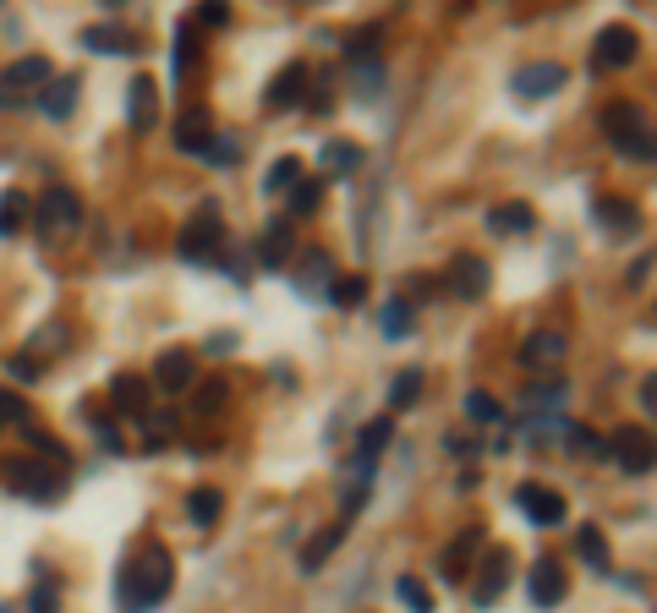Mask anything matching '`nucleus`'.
<instances>
[{
    "instance_id": "20",
    "label": "nucleus",
    "mask_w": 657,
    "mask_h": 613,
    "mask_svg": "<svg viewBox=\"0 0 657 613\" xmlns=\"http://www.w3.org/2000/svg\"><path fill=\"white\" fill-rule=\"evenodd\" d=\"M50 78H56V67L45 56H23V61H12L7 72H0V89H23L28 94V89H45Z\"/></svg>"
},
{
    "instance_id": "2",
    "label": "nucleus",
    "mask_w": 657,
    "mask_h": 613,
    "mask_svg": "<svg viewBox=\"0 0 657 613\" xmlns=\"http://www.w3.org/2000/svg\"><path fill=\"white\" fill-rule=\"evenodd\" d=\"M602 138L613 143V154L635 160V165H652L657 143H652V121L635 99H608L602 105Z\"/></svg>"
},
{
    "instance_id": "28",
    "label": "nucleus",
    "mask_w": 657,
    "mask_h": 613,
    "mask_svg": "<svg viewBox=\"0 0 657 613\" xmlns=\"http://www.w3.org/2000/svg\"><path fill=\"white\" fill-rule=\"evenodd\" d=\"M28 220H34V203H28L23 187H7V192H0V236H17Z\"/></svg>"
},
{
    "instance_id": "24",
    "label": "nucleus",
    "mask_w": 657,
    "mask_h": 613,
    "mask_svg": "<svg viewBox=\"0 0 657 613\" xmlns=\"http://www.w3.org/2000/svg\"><path fill=\"white\" fill-rule=\"evenodd\" d=\"M258 258L268 274H285V258H290V220H268L263 241H258Z\"/></svg>"
},
{
    "instance_id": "17",
    "label": "nucleus",
    "mask_w": 657,
    "mask_h": 613,
    "mask_svg": "<svg viewBox=\"0 0 657 613\" xmlns=\"http://www.w3.org/2000/svg\"><path fill=\"white\" fill-rule=\"evenodd\" d=\"M482 547H488V537H482L477 526H471V531H461V537L439 553V575L461 586V580H466V569H471V553H482Z\"/></svg>"
},
{
    "instance_id": "34",
    "label": "nucleus",
    "mask_w": 657,
    "mask_h": 613,
    "mask_svg": "<svg viewBox=\"0 0 657 613\" xmlns=\"http://www.w3.org/2000/svg\"><path fill=\"white\" fill-rule=\"evenodd\" d=\"M417 394H422V373H417V367L395 373V384H390V405H395V411H411Z\"/></svg>"
},
{
    "instance_id": "14",
    "label": "nucleus",
    "mask_w": 657,
    "mask_h": 613,
    "mask_svg": "<svg viewBox=\"0 0 657 613\" xmlns=\"http://www.w3.org/2000/svg\"><path fill=\"white\" fill-rule=\"evenodd\" d=\"M329 285H335V258H329L323 247H307L301 269H296V291L301 296H329Z\"/></svg>"
},
{
    "instance_id": "19",
    "label": "nucleus",
    "mask_w": 657,
    "mask_h": 613,
    "mask_svg": "<svg viewBox=\"0 0 657 613\" xmlns=\"http://www.w3.org/2000/svg\"><path fill=\"white\" fill-rule=\"evenodd\" d=\"M597 225L608 236H635L641 231V209L630 198H597Z\"/></svg>"
},
{
    "instance_id": "37",
    "label": "nucleus",
    "mask_w": 657,
    "mask_h": 613,
    "mask_svg": "<svg viewBox=\"0 0 657 613\" xmlns=\"http://www.w3.org/2000/svg\"><path fill=\"white\" fill-rule=\"evenodd\" d=\"M192 34H198V23L181 17V23H176V78L192 72V56H198V50H192Z\"/></svg>"
},
{
    "instance_id": "52",
    "label": "nucleus",
    "mask_w": 657,
    "mask_h": 613,
    "mask_svg": "<svg viewBox=\"0 0 657 613\" xmlns=\"http://www.w3.org/2000/svg\"><path fill=\"white\" fill-rule=\"evenodd\" d=\"M99 444H105V449H110V455H121V449H127V444H121V433H116V427H99Z\"/></svg>"
},
{
    "instance_id": "47",
    "label": "nucleus",
    "mask_w": 657,
    "mask_h": 613,
    "mask_svg": "<svg viewBox=\"0 0 657 613\" xmlns=\"http://www.w3.org/2000/svg\"><path fill=\"white\" fill-rule=\"evenodd\" d=\"M203 160H208V165H230V160H236V138H214V143L203 149Z\"/></svg>"
},
{
    "instance_id": "39",
    "label": "nucleus",
    "mask_w": 657,
    "mask_h": 613,
    "mask_svg": "<svg viewBox=\"0 0 657 613\" xmlns=\"http://www.w3.org/2000/svg\"><path fill=\"white\" fill-rule=\"evenodd\" d=\"M466 411H471V422H504V405H499L488 389H471V394H466Z\"/></svg>"
},
{
    "instance_id": "1",
    "label": "nucleus",
    "mask_w": 657,
    "mask_h": 613,
    "mask_svg": "<svg viewBox=\"0 0 657 613\" xmlns=\"http://www.w3.org/2000/svg\"><path fill=\"white\" fill-rule=\"evenodd\" d=\"M170 586H176V558H170L165 542H143V547H132L127 564H121V575H116V597H121L127 613H148V608H159V602L170 597Z\"/></svg>"
},
{
    "instance_id": "27",
    "label": "nucleus",
    "mask_w": 657,
    "mask_h": 613,
    "mask_svg": "<svg viewBox=\"0 0 657 613\" xmlns=\"http://www.w3.org/2000/svg\"><path fill=\"white\" fill-rule=\"evenodd\" d=\"M208 143H214V138H208V110H187V116L176 121V149L203 160V149H208Z\"/></svg>"
},
{
    "instance_id": "10",
    "label": "nucleus",
    "mask_w": 657,
    "mask_h": 613,
    "mask_svg": "<svg viewBox=\"0 0 657 613\" xmlns=\"http://www.w3.org/2000/svg\"><path fill=\"white\" fill-rule=\"evenodd\" d=\"M559 89H564V67L559 61H531V67H521L510 78V94H521V99H548Z\"/></svg>"
},
{
    "instance_id": "46",
    "label": "nucleus",
    "mask_w": 657,
    "mask_h": 613,
    "mask_svg": "<svg viewBox=\"0 0 657 613\" xmlns=\"http://www.w3.org/2000/svg\"><path fill=\"white\" fill-rule=\"evenodd\" d=\"M559 394H564V378H553V384H537V389H526V405H559Z\"/></svg>"
},
{
    "instance_id": "36",
    "label": "nucleus",
    "mask_w": 657,
    "mask_h": 613,
    "mask_svg": "<svg viewBox=\"0 0 657 613\" xmlns=\"http://www.w3.org/2000/svg\"><path fill=\"white\" fill-rule=\"evenodd\" d=\"M395 597H401L411 613H433V591H428L417 575H401V580H395Z\"/></svg>"
},
{
    "instance_id": "32",
    "label": "nucleus",
    "mask_w": 657,
    "mask_h": 613,
    "mask_svg": "<svg viewBox=\"0 0 657 613\" xmlns=\"http://www.w3.org/2000/svg\"><path fill=\"white\" fill-rule=\"evenodd\" d=\"M296 181H301V160H296V154H285V160H274V165H268L263 192H268V198H279V192H290Z\"/></svg>"
},
{
    "instance_id": "48",
    "label": "nucleus",
    "mask_w": 657,
    "mask_h": 613,
    "mask_svg": "<svg viewBox=\"0 0 657 613\" xmlns=\"http://www.w3.org/2000/svg\"><path fill=\"white\" fill-rule=\"evenodd\" d=\"M34 613H56V580H39V586H34Z\"/></svg>"
},
{
    "instance_id": "6",
    "label": "nucleus",
    "mask_w": 657,
    "mask_h": 613,
    "mask_svg": "<svg viewBox=\"0 0 657 613\" xmlns=\"http://www.w3.org/2000/svg\"><path fill=\"white\" fill-rule=\"evenodd\" d=\"M34 220H39V231H45V236H61V231H72V225L83 220V203H77V192H72V187H45V198H39Z\"/></svg>"
},
{
    "instance_id": "38",
    "label": "nucleus",
    "mask_w": 657,
    "mask_h": 613,
    "mask_svg": "<svg viewBox=\"0 0 657 613\" xmlns=\"http://www.w3.org/2000/svg\"><path fill=\"white\" fill-rule=\"evenodd\" d=\"M362 296H368V280H362V274H346V280L329 285V302H335V307H357Z\"/></svg>"
},
{
    "instance_id": "25",
    "label": "nucleus",
    "mask_w": 657,
    "mask_h": 613,
    "mask_svg": "<svg viewBox=\"0 0 657 613\" xmlns=\"http://www.w3.org/2000/svg\"><path fill=\"white\" fill-rule=\"evenodd\" d=\"M110 400H116V411L143 416V405H148V378H138V373H116V378H110Z\"/></svg>"
},
{
    "instance_id": "9",
    "label": "nucleus",
    "mask_w": 657,
    "mask_h": 613,
    "mask_svg": "<svg viewBox=\"0 0 657 613\" xmlns=\"http://www.w3.org/2000/svg\"><path fill=\"white\" fill-rule=\"evenodd\" d=\"M307 105V61H290L285 72H274L268 94H263V110L279 116V110H301Z\"/></svg>"
},
{
    "instance_id": "50",
    "label": "nucleus",
    "mask_w": 657,
    "mask_h": 613,
    "mask_svg": "<svg viewBox=\"0 0 657 613\" xmlns=\"http://www.w3.org/2000/svg\"><path fill=\"white\" fill-rule=\"evenodd\" d=\"M641 411H657V378L652 373L641 378Z\"/></svg>"
},
{
    "instance_id": "49",
    "label": "nucleus",
    "mask_w": 657,
    "mask_h": 613,
    "mask_svg": "<svg viewBox=\"0 0 657 613\" xmlns=\"http://www.w3.org/2000/svg\"><path fill=\"white\" fill-rule=\"evenodd\" d=\"M444 449H450V455H461V460H471V455H477V438H466V433H450V438H444Z\"/></svg>"
},
{
    "instance_id": "29",
    "label": "nucleus",
    "mask_w": 657,
    "mask_h": 613,
    "mask_svg": "<svg viewBox=\"0 0 657 613\" xmlns=\"http://www.w3.org/2000/svg\"><path fill=\"white\" fill-rule=\"evenodd\" d=\"M488 225H493L499 236H526V231L537 225V209H531V203H499V209L488 214Z\"/></svg>"
},
{
    "instance_id": "5",
    "label": "nucleus",
    "mask_w": 657,
    "mask_h": 613,
    "mask_svg": "<svg viewBox=\"0 0 657 613\" xmlns=\"http://www.w3.org/2000/svg\"><path fill=\"white\" fill-rule=\"evenodd\" d=\"M635 56H641V34L624 28V23H608V28L597 34L592 67H597V72H624V67H635Z\"/></svg>"
},
{
    "instance_id": "4",
    "label": "nucleus",
    "mask_w": 657,
    "mask_h": 613,
    "mask_svg": "<svg viewBox=\"0 0 657 613\" xmlns=\"http://www.w3.org/2000/svg\"><path fill=\"white\" fill-rule=\"evenodd\" d=\"M176 252H181L187 263H203V258H219V252H225V225H219V209H214V203H208L203 214H192V220H187V231H181Z\"/></svg>"
},
{
    "instance_id": "40",
    "label": "nucleus",
    "mask_w": 657,
    "mask_h": 613,
    "mask_svg": "<svg viewBox=\"0 0 657 613\" xmlns=\"http://www.w3.org/2000/svg\"><path fill=\"white\" fill-rule=\"evenodd\" d=\"M323 203V181H296L290 187V214H312Z\"/></svg>"
},
{
    "instance_id": "51",
    "label": "nucleus",
    "mask_w": 657,
    "mask_h": 613,
    "mask_svg": "<svg viewBox=\"0 0 657 613\" xmlns=\"http://www.w3.org/2000/svg\"><path fill=\"white\" fill-rule=\"evenodd\" d=\"M652 280V252H641V263L630 269V285H646Z\"/></svg>"
},
{
    "instance_id": "22",
    "label": "nucleus",
    "mask_w": 657,
    "mask_h": 613,
    "mask_svg": "<svg viewBox=\"0 0 657 613\" xmlns=\"http://www.w3.org/2000/svg\"><path fill=\"white\" fill-rule=\"evenodd\" d=\"M83 45L99 50V56H138V39H132L127 28H116V23H94V28H83Z\"/></svg>"
},
{
    "instance_id": "42",
    "label": "nucleus",
    "mask_w": 657,
    "mask_h": 613,
    "mask_svg": "<svg viewBox=\"0 0 657 613\" xmlns=\"http://www.w3.org/2000/svg\"><path fill=\"white\" fill-rule=\"evenodd\" d=\"M379 83H384V67H379V56H357V89L373 99V94H379Z\"/></svg>"
},
{
    "instance_id": "13",
    "label": "nucleus",
    "mask_w": 657,
    "mask_h": 613,
    "mask_svg": "<svg viewBox=\"0 0 657 613\" xmlns=\"http://www.w3.org/2000/svg\"><path fill=\"white\" fill-rule=\"evenodd\" d=\"M515 504H521L526 520H537V526H559V520L570 515V504H564L553 487H537V482H521V487H515Z\"/></svg>"
},
{
    "instance_id": "3",
    "label": "nucleus",
    "mask_w": 657,
    "mask_h": 613,
    "mask_svg": "<svg viewBox=\"0 0 657 613\" xmlns=\"http://www.w3.org/2000/svg\"><path fill=\"white\" fill-rule=\"evenodd\" d=\"M7 482H12L17 493L50 504V498H61L67 471H61V465H45V460H34V455H17V460H7Z\"/></svg>"
},
{
    "instance_id": "16",
    "label": "nucleus",
    "mask_w": 657,
    "mask_h": 613,
    "mask_svg": "<svg viewBox=\"0 0 657 613\" xmlns=\"http://www.w3.org/2000/svg\"><path fill=\"white\" fill-rule=\"evenodd\" d=\"M564 334L559 329H537V334H526V345H521V367H531V373H548V367H559L564 362Z\"/></svg>"
},
{
    "instance_id": "15",
    "label": "nucleus",
    "mask_w": 657,
    "mask_h": 613,
    "mask_svg": "<svg viewBox=\"0 0 657 613\" xmlns=\"http://www.w3.org/2000/svg\"><path fill=\"white\" fill-rule=\"evenodd\" d=\"M154 121H159V89H154V78H132V89H127V127L132 132H154Z\"/></svg>"
},
{
    "instance_id": "41",
    "label": "nucleus",
    "mask_w": 657,
    "mask_h": 613,
    "mask_svg": "<svg viewBox=\"0 0 657 613\" xmlns=\"http://www.w3.org/2000/svg\"><path fill=\"white\" fill-rule=\"evenodd\" d=\"M225 394H230V384H225V378H208V384L198 389V411H203V416H219V411H225Z\"/></svg>"
},
{
    "instance_id": "30",
    "label": "nucleus",
    "mask_w": 657,
    "mask_h": 613,
    "mask_svg": "<svg viewBox=\"0 0 657 613\" xmlns=\"http://www.w3.org/2000/svg\"><path fill=\"white\" fill-rule=\"evenodd\" d=\"M379 323H384V334H390V340H411L417 313H411V302H406V296H390V302H384V313H379Z\"/></svg>"
},
{
    "instance_id": "12",
    "label": "nucleus",
    "mask_w": 657,
    "mask_h": 613,
    "mask_svg": "<svg viewBox=\"0 0 657 613\" xmlns=\"http://www.w3.org/2000/svg\"><path fill=\"white\" fill-rule=\"evenodd\" d=\"M154 384H159L165 394H187V389L198 384V356H192V351H165V356H154Z\"/></svg>"
},
{
    "instance_id": "18",
    "label": "nucleus",
    "mask_w": 657,
    "mask_h": 613,
    "mask_svg": "<svg viewBox=\"0 0 657 613\" xmlns=\"http://www.w3.org/2000/svg\"><path fill=\"white\" fill-rule=\"evenodd\" d=\"M564 591H570L564 564H559V558H537V564H531V602H537V608H559Z\"/></svg>"
},
{
    "instance_id": "35",
    "label": "nucleus",
    "mask_w": 657,
    "mask_h": 613,
    "mask_svg": "<svg viewBox=\"0 0 657 613\" xmlns=\"http://www.w3.org/2000/svg\"><path fill=\"white\" fill-rule=\"evenodd\" d=\"M575 547H581V558H586L592 569H608V537H602L597 526H581V531H575Z\"/></svg>"
},
{
    "instance_id": "26",
    "label": "nucleus",
    "mask_w": 657,
    "mask_h": 613,
    "mask_svg": "<svg viewBox=\"0 0 657 613\" xmlns=\"http://www.w3.org/2000/svg\"><path fill=\"white\" fill-rule=\"evenodd\" d=\"M390 438H395V416H373V422L357 433V465H373V460L390 449Z\"/></svg>"
},
{
    "instance_id": "21",
    "label": "nucleus",
    "mask_w": 657,
    "mask_h": 613,
    "mask_svg": "<svg viewBox=\"0 0 657 613\" xmlns=\"http://www.w3.org/2000/svg\"><path fill=\"white\" fill-rule=\"evenodd\" d=\"M346 542V526H323L312 542H301V553H296V564H301V575H318L323 564H329V553H335Z\"/></svg>"
},
{
    "instance_id": "45",
    "label": "nucleus",
    "mask_w": 657,
    "mask_h": 613,
    "mask_svg": "<svg viewBox=\"0 0 657 613\" xmlns=\"http://www.w3.org/2000/svg\"><path fill=\"white\" fill-rule=\"evenodd\" d=\"M192 23H208V28H225L230 23V7H225V0H203V7H198V17Z\"/></svg>"
},
{
    "instance_id": "43",
    "label": "nucleus",
    "mask_w": 657,
    "mask_h": 613,
    "mask_svg": "<svg viewBox=\"0 0 657 613\" xmlns=\"http://www.w3.org/2000/svg\"><path fill=\"white\" fill-rule=\"evenodd\" d=\"M28 422V400H17L12 389H0V427H17Z\"/></svg>"
},
{
    "instance_id": "8",
    "label": "nucleus",
    "mask_w": 657,
    "mask_h": 613,
    "mask_svg": "<svg viewBox=\"0 0 657 613\" xmlns=\"http://www.w3.org/2000/svg\"><path fill=\"white\" fill-rule=\"evenodd\" d=\"M608 460H619L630 476H646V471H652V433L635 427V422L619 427V433L608 438Z\"/></svg>"
},
{
    "instance_id": "11",
    "label": "nucleus",
    "mask_w": 657,
    "mask_h": 613,
    "mask_svg": "<svg viewBox=\"0 0 657 613\" xmlns=\"http://www.w3.org/2000/svg\"><path fill=\"white\" fill-rule=\"evenodd\" d=\"M488 285H493V269H488L482 258L461 252V258L450 263V291H455L461 302H482V296H488Z\"/></svg>"
},
{
    "instance_id": "7",
    "label": "nucleus",
    "mask_w": 657,
    "mask_h": 613,
    "mask_svg": "<svg viewBox=\"0 0 657 613\" xmlns=\"http://www.w3.org/2000/svg\"><path fill=\"white\" fill-rule=\"evenodd\" d=\"M510 569H515V558H510V547H482V580H471V602L477 608H493L499 597H504V586H510Z\"/></svg>"
},
{
    "instance_id": "31",
    "label": "nucleus",
    "mask_w": 657,
    "mask_h": 613,
    "mask_svg": "<svg viewBox=\"0 0 657 613\" xmlns=\"http://www.w3.org/2000/svg\"><path fill=\"white\" fill-rule=\"evenodd\" d=\"M362 149L357 143H323V170L329 176H351V170H362Z\"/></svg>"
},
{
    "instance_id": "23",
    "label": "nucleus",
    "mask_w": 657,
    "mask_h": 613,
    "mask_svg": "<svg viewBox=\"0 0 657 613\" xmlns=\"http://www.w3.org/2000/svg\"><path fill=\"white\" fill-rule=\"evenodd\" d=\"M39 110H45L50 121H67V116L77 110V78H50V83L39 89Z\"/></svg>"
},
{
    "instance_id": "44",
    "label": "nucleus",
    "mask_w": 657,
    "mask_h": 613,
    "mask_svg": "<svg viewBox=\"0 0 657 613\" xmlns=\"http://www.w3.org/2000/svg\"><path fill=\"white\" fill-rule=\"evenodd\" d=\"M7 373H12V378H17V384H39V362H34V356H28V351H17V356H12V362H7Z\"/></svg>"
},
{
    "instance_id": "33",
    "label": "nucleus",
    "mask_w": 657,
    "mask_h": 613,
    "mask_svg": "<svg viewBox=\"0 0 657 613\" xmlns=\"http://www.w3.org/2000/svg\"><path fill=\"white\" fill-rule=\"evenodd\" d=\"M187 509H192V520H198V526H214V520L225 515V493H219V487H192Z\"/></svg>"
}]
</instances>
